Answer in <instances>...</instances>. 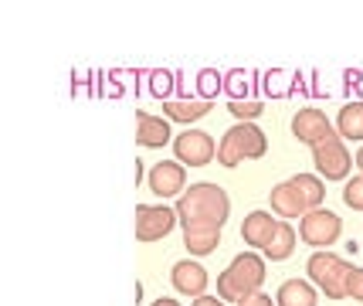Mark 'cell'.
I'll use <instances>...</instances> for the list:
<instances>
[{
    "label": "cell",
    "mask_w": 363,
    "mask_h": 306,
    "mask_svg": "<svg viewBox=\"0 0 363 306\" xmlns=\"http://www.w3.org/2000/svg\"><path fill=\"white\" fill-rule=\"evenodd\" d=\"M177 218H180V228H190V225H214L221 228L231 214V197L224 187L218 184H190L187 191L177 197Z\"/></svg>",
    "instance_id": "cell-1"
},
{
    "label": "cell",
    "mask_w": 363,
    "mask_h": 306,
    "mask_svg": "<svg viewBox=\"0 0 363 306\" xmlns=\"http://www.w3.org/2000/svg\"><path fill=\"white\" fill-rule=\"evenodd\" d=\"M262 283H265V258L255 256V252H241L218 275V296L224 303H241L245 296L262 290Z\"/></svg>",
    "instance_id": "cell-2"
},
{
    "label": "cell",
    "mask_w": 363,
    "mask_h": 306,
    "mask_svg": "<svg viewBox=\"0 0 363 306\" xmlns=\"http://www.w3.org/2000/svg\"><path fill=\"white\" fill-rule=\"evenodd\" d=\"M224 85H228V96H231V99H245V85H248V75H245V72H231V75L224 79Z\"/></svg>",
    "instance_id": "cell-25"
},
{
    "label": "cell",
    "mask_w": 363,
    "mask_h": 306,
    "mask_svg": "<svg viewBox=\"0 0 363 306\" xmlns=\"http://www.w3.org/2000/svg\"><path fill=\"white\" fill-rule=\"evenodd\" d=\"M269 201H272V211L279 214V218H306L309 211H313V204L302 197V191L292 184V180H285V184H275L269 194Z\"/></svg>",
    "instance_id": "cell-10"
},
{
    "label": "cell",
    "mask_w": 363,
    "mask_h": 306,
    "mask_svg": "<svg viewBox=\"0 0 363 306\" xmlns=\"http://www.w3.org/2000/svg\"><path fill=\"white\" fill-rule=\"evenodd\" d=\"M347 300H357V303H363V269H350Z\"/></svg>",
    "instance_id": "cell-26"
},
{
    "label": "cell",
    "mask_w": 363,
    "mask_h": 306,
    "mask_svg": "<svg viewBox=\"0 0 363 306\" xmlns=\"http://www.w3.org/2000/svg\"><path fill=\"white\" fill-rule=\"evenodd\" d=\"M184 245L190 256H211L221 245V228L214 225H190L184 228Z\"/></svg>",
    "instance_id": "cell-15"
},
{
    "label": "cell",
    "mask_w": 363,
    "mask_h": 306,
    "mask_svg": "<svg viewBox=\"0 0 363 306\" xmlns=\"http://www.w3.org/2000/svg\"><path fill=\"white\" fill-rule=\"evenodd\" d=\"M343 201H347V208L363 211V174L360 177H353V180H347V187H343Z\"/></svg>",
    "instance_id": "cell-23"
},
{
    "label": "cell",
    "mask_w": 363,
    "mask_h": 306,
    "mask_svg": "<svg viewBox=\"0 0 363 306\" xmlns=\"http://www.w3.org/2000/svg\"><path fill=\"white\" fill-rule=\"evenodd\" d=\"M357 167H360V170H363V146H360V150H357Z\"/></svg>",
    "instance_id": "cell-30"
},
{
    "label": "cell",
    "mask_w": 363,
    "mask_h": 306,
    "mask_svg": "<svg viewBox=\"0 0 363 306\" xmlns=\"http://www.w3.org/2000/svg\"><path fill=\"white\" fill-rule=\"evenodd\" d=\"M174 153L184 167H207L218 157V143L201 129H187V133H180L174 140Z\"/></svg>",
    "instance_id": "cell-8"
},
{
    "label": "cell",
    "mask_w": 363,
    "mask_h": 306,
    "mask_svg": "<svg viewBox=\"0 0 363 306\" xmlns=\"http://www.w3.org/2000/svg\"><path fill=\"white\" fill-rule=\"evenodd\" d=\"M184 184H187V170L180 160H160L150 170V191L157 197H177L184 194Z\"/></svg>",
    "instance_id": "cell-9"
},
{
    "label": "cell",
    "mask_w": 363,
    "mask_h": 306,
    "mask_svg": "<svg viewBox=\"0 0 363 306\" xmlns=\"http://www.w3.org/2000/svg\"><path fill=\"white\" fill-rule=\"evenodd\" d=\"M265 150H269V136L255 123H235L221 136V143H218V163L228 167V170H235L238 163L265 157Z\"/></svg>",
    "instance_id": "cell-3"
},
{
    "label": "cell",
    "mask_w": 363,
    "mask_h": 306,
    "mask_svg": "<svg viewBox=\"0 0 363 306\" xmlns=\"http://www.w3.org/2000/svg\"><path fill=\"white\" fill-rule=\"evenodd\" d=\"M194 306H224V300H221V296H197V300H194Z\"/></svg>",
    "instance_id": "cell-28"
},
{
    "label": "cell",
    "mask_w": 363,
    "mask_h": 306,
    "mask_svg": "<svg viewBox=\"0 0 363 306\" xmlns=\"http://www.w3.org/2000/svg\"><path fill=\"white\" fill-rule=\"evenodd\" d=\"M292 184L302 191V197L313 204V208H319L323 204V197H326V187H323V180L316 177V174H296L292 177Z\"/></svg>",
    "instance_id": "cell-20"
},
{
    "label": "cell",
    "mask_w": 363,
    "mask_h": 306,
    "mask_svg": "<svg viewBox=\"0 0 363 306\" xmlns=\"http://www.w3.org/2000/svg\"><path fill=\"white\" fill-rule=\"evenodd\" d=\"M197 85H201V96H204L207 102H214V99H218V92H221L224 79L218 75V72H211V68H207V72H201V75H197Z\"/></svg>",
    "instance_id": "cell-22"
},
{
    "label": "cell",
    "mask_w": 363,
    "mask_h": 306,
    "mask_svg": "<svg viewBox=\"0 0 363 306\" xmlns=\"http://www.w3.org/2000/svg\"><path fill=\"white\" fill-rule=\"evenodd\" d=\"M313 160H316V170L319 177L326 180H343L350 174V167H353V160H350V150L343 146V140L333 133V136H326L323 143L313 146Z\"/></svg>",
    "instance_id": "cell-7"
},
{
    "label": "cell",
    "mask_w": 363,
    "mask_h": 306,
    "mask_svg": "<svg viewBox=\"0 0 363 306\" xmlns=\"http://www.w3.org/2000/svg\"><path fill=\"white\" fill-rule=\"evenodd\" d=\"M177 208L167 204H136V242H157L177 228Z\"/></svg>",
    "instance_id": "cell-6"
},
{
    "label": "cell",
    "mask_w": 363,
    "mask_h": 306,
    "mask_svg": "<svg viewBox=\"0 0 363 306\" xmlns=\"http://www.w3.org/2000/svg\"><path fill=\"white\" fill-rule=\"evenodd\" d=\"M350 269H353V266H350L343 256H336V252H313L309 266H306L309 279H313L330 300H347Z\"/></svg>",
    "instance_id": "cell-4"
},
{
    "label": "cell",
    "mask_w": 363,
    "mask_h": 306,
    "mask_svg": "<svg viewBox=\"0 0 363 306\" xmlns=\"http://www.w3.org/2000/svg\"><path fill=\"white\" fill-rule=\"evenodd\" d=\"M153 306H180V303H177V300H167V296H160Z\"/></svg>",
    "instance_id": "cell-29"
},
{
    "label": "cell",
    "mask_w": 363,
    "mask_h": 306,
    "mask_svg": "<svg viewBox=\"0 0 363 306\" xmlns=\"http://www.w3.org/2000/svg\"><path fill=\"white\" fill-rule=\"evenodd\" d=\"M238 306H279V303H272V296H265V293L258 290V293H252V296H245Z\"/></svg>",
    "instance_id": "cell-27"
},
{
    "label": "cell",
    "mask_w": 363,
    "mask_h": 306,
    "mask_svg": "<svg viewBox=\"0 0 363 306\" xmlns=\"http://www.w3.org/2000/svg\"><path fill=\"white\" fill-rule=\"evenodd\" d=\"M211 109H214V102H207V99H170V102H163V113L177 123H197Z\"/></svg>",
    "instance_id": "cell-16"
},
{
    "label": "cell",
    "mask_w": 363,
    "mask_h": 306,
    "mask_svg": "<svg viewBox=\"0 0 363 306\" xmlns=\"http://www.w3.org/2000/svg\"><path fill=\"white\" fill-rule=\"evenodd\" d=\"M262 102L258 99H228V113L238 116V123H255V116H262Z\"/></svg>",
    "instance_id": "cell-21"
},
{
    "label": "cell",
    "mask_w": 363,
    "mask_h": 306,
    "mask_svg": "<svg viewBox=\"0 0 363 306\" xmlns=\"http://www.w3.org/2000/svg\"><path fill=\"white\" fill-rule=\"evenodd\" d=\"M292 133H296L299 143L316 146V143H323L326 136H333V123L319 113V109H299V113L292 116Z\"/></svg>",
    "instance_id": "cell-11"
},
{
    "label": "cell",
    "mask_w": 363,
    "mask_h": 306,
    "mask_svg": "<svg viewBox=\"0 0 363 306\" xmlns=\"http://www.w3.org/2000/svg\"><path fill=\"white\" fill-rule=\"evenodd\" d=\"M282 222H275L269 211H252L245 222H241V239L248 248H258V252H265L269 242L275 239V231H279Z\"/></svg>",
    "instance_id": "cell-12"
},
{
    "label": "cell",
    "mask_w": 363,
    "mask_h": 306,
    "mask_svg": "<svg viewBox=\"0 0 363 306\" xmlns=\"http://www.w3.org/2000/svg\"><path fill=\"white\" fill-rule=\"evenodd\" d=\"M296 252V228L292 225H279V231H275V239L269 242V248H265V258L269 262H282V258H289Z\"/></svg>",
    "instance_id": "cell-19"
},
{
    "label": "cell",
    "mask_w": 363,
    "mask_h": 306,
    "mask_svg": "<svg viewBox=\"0 0 363 306\" xmlns=\"http://www.w3.org/2000/svg\"><path fill=\"white\" fill-rule=\"evenodd\" d=\"M340 231H343L340 214H333V211H326V208H313L299 222V239L309 245V248H330V245L340 239Z\"/></svg>",
    "instance_id": "cell-5"
},
{
    "label": "cell",
    "mask_w": 363,
    "mask_h": 306,
    "mask_svg": "<svg viewBox=\"0 0 363 306\" xmlns=\"http://www.w3.org/2000/svg\"><path fill=\"white\" fill-rule=\"evenodd\" d=\"M275 303L279 306H316V286L306 283V279H289V283L279 286Z\"/></svg>",
    "instance_id": "cell-17"
},
{
    "label": "cell",
    "mask_w": 363,
    "mask_h": 306,
    "mask_svg": "<svg viewBox=\"0 0 363 306\" xmlns=\"http://www.w3.org/2000/svg\"><path fill=\"white\" fill-rule=\"evenodd\" d=\"M174 79L177 75H170V72H153V89H150V92L157 99H167L174 92Z\"/></svg>",
    "instance_id": "cell-24"
},
{
    "label": "cell",
    "mask_w": 363,
    "mask_h": 306,
    "mask_svg": "<svg viewBox=\"0 0 363 306\" xmlns=\"http://www.w3.org/2000/svg\"><path fill=\"white\" fill-rule=\"evenodd\" d=\"M136 143L150 146V150L170 143V123L153 113H136Z\"/></svg>",
    "instance_id": "cell-14"
},
{
    "label": "cell",
    "mask_w": 363,
    "mask_h": 306,
    "mask_svg": "<svg viewBox=\"0 0 363 306\" xmlns=\"http://www.w3.org/2000/svg\"><path fill=\"white\" fill-rule=\"evenodd\" d=\"M170 279H174V290L184 293V296H204L207 290V269L201 266V262H194V258H184V262H177L174 273H170Z\"/></svg>",
    "instance_id": "cell-13"
},
{
    "label": "cell",
    "mask_w": 363,
    "mask_h": 306,
    "mask_svg": "<svg viewBox=\"0 0 363 306\" xmlns=\"http://www.w3.org/2000/svg\"><path fill=\"white\" fill-rule=\"evenodd\" d=\"M336 129H340V140H363V102H347L340 116H336Z\"/></svg>",
    "instance_id": "cell-18"
}]
</instances>
